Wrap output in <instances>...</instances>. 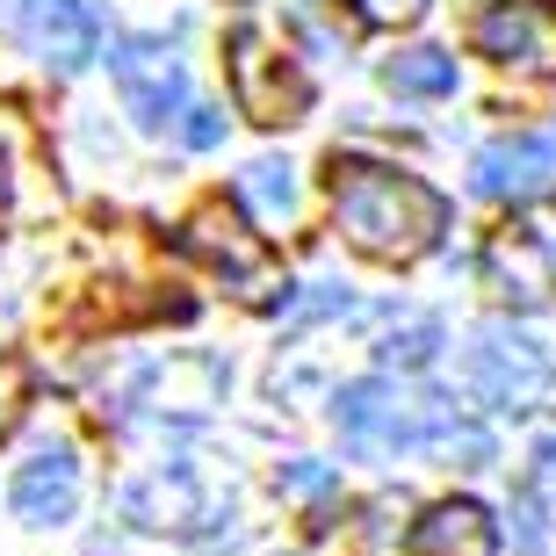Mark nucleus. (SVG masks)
<instances>
[{
    "instance_id": "obj_1",
    "label": "nucleus",
    "mask_w": 556,
    "mask_h": 556,
    "mask_svg": "<svg viewBox=\"0 0 556 556\" xmlns=\"http://www.w3.org/2000/svg\"><path fill=\"white\" fill-rule=\"evenodd\" d=\"M332 188V225L354 253L369 261H419V253L441 247L448 231V195L405 166H383V160H332L326 174Z\"/></svg>"
},
{
    "instance_id": "obj_2",
    "label": "nucleus",
    "mask_w": 556,
    "mask_h": 556,
    "mask_svg": "<svg viewBox=\"0 0 556 556\" xmlns=\"http://www.w3.org/2000/svg\"><path fill=\"white\" fill-rule=\"evenodd\" d=\"M181 253H188V261H203L239 304H275V296L289 289L275 247L231 203H195V210H188V217H181Z\"/></svg>"
},
{
    "instance_id": "obj_3",
    "label": "nucleus",
    "mask_w": 556,
    "mask_h": 556,
    "mask_svg": "<svg viewBox=\"0 0 556 556\" xmlns=\"http://www.w3.org/2000/svg\"><path fill=\"white\" fill-rule=\"evenodd\" d=\"M332 427L362 463H397V455L427 448L433 433V397H405L383 376H362V383H340L332 397Z\"/></svg>"
},
{
    "instance_id": "obj_4",
    "label": "nucleus",
    "mask_w": 556,
    "mask_h": 556,
    "mask_svg": "<svg viewBox=\"0 0 556 556\" xmlns=\"http://www.w3.org/2000/svg\"><path fill=\"white\" fill-rule=\"evenodd\" d=\"M225 65H231V102H239V116H253V124L282 130L311 109V80L296 73V59H289L261 22H239V29H231Z\"/></svg>"
},
{
    "instance_id": "obj_5",
    "label": "nucleus",
    "mask_w": 556,
    "mask_h": 556,
    "mask_svg": "<svg viewBox=\"0 0 556 556\" xmlns=\"http://www.w3.org/2000/svg\"><path fill=\"white\" fill-rule=\"evenodd\" d=\"M463 383L492 413H535L549 397V354L514 326H477L470 354H463Z\"/></svg>"
},
{
    "instance_id": "obj_6",
    "label": "nucleus",
    "mask_w": 556,
    "mask_h": 556,
    "mask_svg": "<svg viewBox=\"0 0 556 556\" xmlns=\"http://www.w3.org/2000/svg\"><path fill=\"white\" fill-rule=\"evenodd\" d=\"M470 43L520 80H556V0H492L470 22Z\"/></svg>"
},
{
    "instance_id": "obj_7",
    "label": "nucleus",
    "mask_w": 556,
    "mask_h": 556,
    "mask_svg": "<svg viewBox=\"0 0 556 556\" xmlns=\"http://www.w3.org/2000/svg\"><path fill=\"white\" fill-rule=\"evenodd\" d=\"M109 65H116V94L138 116V130H166L174 116H188V65L166 37H124Z\"/></svg>"
},
{
    "instance_id": "obj_8",
    "label": "nucleus",
    "mask_w": 556,
    "mask_h": 556,
    "mask_svg": "<svg viewBox=\"0 0 556 556\" xmlns=\"http://www.w3.org/2000/svg\"><path fill=\"white\" fill-rule=\"evenodd\" d=\"M8 29H15L51 73H80V65L102 51V22H94L87 0H15V8H8Z\"/></svg>"
},
{
    "instance_id": "obj_9",
    "label": "nucleus",
    "mask_w": 556,
    "mask_h": 556,
    "mask_svg": "<svg viewBox=\"0 0 556 556\" xmlns=\"http://www.w3.org/2000/svg\"><path fill=\"white\" fill-rule=\"evenodd\" d=\"M8 506H15L22 528H65L73 506H80V455L73 441H43L15 463L8 477Z\"/></svg>"
},
{
    "instance_id": "obj_10",
    "label": "nucleus",
    "mask_w": 556,
    "mask_h": 556,
    "mask_svg": "<svg viewBox=\"0 0 556 556\" xmlns=\"http://www.w3.org/2000/svg\"><path fill=\"white\" fill-rule=\"evenodd\" d=\"M484 268H492L498 296H514V304H549L556 296V225H506L484 247Z\"/></svg>"
},
{
    "instance_id": "obj_11",
    "label": "nucleus",
    "mask_w": 556,
    "mask_h": 556,
    "mask_svg": "<svg viewBox=\"0 0 556 556\" xmlns=\"http://www.w3.org/2000/svg\"><path fill=\"white\" fill-rule=\"evenodd\" d=\"M470 174H477V195H492V203H542L556 188V152L528 130H514V138L484 144Z\"/></svg>"
},
{
    "instance_id": "obj_12",
    "label": "nucleus",
    "mask_w": 556,
    "mask_h": 556,
    "mask_svg": "<svg viewBox=\"0 0 556 556\" xmlns=\"http://www.w3.org/2000/svg\"><path fill=\"white\" fill-rule=\"evenodd\" d=\"M405 556H498V528L477 498H441L413 520Z\"/></svg>"
},
{
    "instance_id": "obj_13",
    "label": "nucleus",
    "mask_w": 556,
    "mask_h": 556,
    "mask_svg": "<svg viewBox=\"0 0 556 556\" xmlns=\"http://www.w3.org/2000/svg\"><path fill=\"white\" fill-rule=\"evenodd\" d=\"M383 87H391V94H405V102L455 94V59H448V51H433V43H419V51H397V59L383 65Z\"/></svg>"
},
{
    "instance_id": "obj_14",
    "label": "nucleus",
    "mask_w": 556,
    "mask_h": 556,
    "mask_svg": "<svg viewBox=\"0 0 556 556\" xmlns=\"http://www.w3.org/2000/svg\"><path fill=\"white\" fill-rule=\"evenodd\" d=\"M239 203H253L268 225H282L289 210H296V174H289V160H253L247 174H239Z\"/></svg>"
},
{
    "instance_id": "obj_15",
    "label": "nucleus",
    "mask_w": 556,
    "mask_h": 556,
    "mask_svg": "<svg viewBox=\"0 0 556 556\" xmlns=\"http://www.w3.org/2000/svg\"><path fill=\"white\" fill-rule=\"evenodd\" d=\"M433 354H441V326H433V318H413L405 332L383 340V362H391V369H427Z\"/></svg>"
},
{
    "instance_id": "obj_16",
    "label": "nucleus",
    "mask_w": 556,
    "mask_h": 556,
    "mask_svg": "<svg viewBox=\"0 0 556 556\" xmlns=\"http://www.w3.org/2000/svg\"><path fill=\"white\" fill-rule=\"evenodd\" d=\"M332 8H348L362 29H405L427 15V0H332Z\"/></svg>"
},
{
    "instance_id": "obj_17",
    "label": "nucleus",
    "mask_w": 556,
    "mask_h": 556,
    "mask_svg": "<svg viewBox=\"0 0 556 556\" xmlns=\"http://www.w3.org/2000/svg\"><path fill=\"white\" fill-rule=\"evenodd\" d=\"M282 492L289 498H326L332 492V470H326V463H282Z\"/></svg>"
},
{
    "instance_id": "obj_18",
    "label": "nucleus",
    "mask_w": 556,
    "mask_h": 556,
    "mask_svg": "<svg viewBox=\"0 0 556 556\" xmlns=\"http://www.w3.org/2000/svg\"><path fill=\"white\" fill-rule=\"evenodd\" d=\"M514 520H520V528H514V535H520V549H528V556H542V542H549V528H542V492H535V484L520 492Z\"/></svg>"
},
{
    "instance_id": "obj_19",
    "label": "nucleus",
    "mask_w": 556,
    "mask_h": 556,
    "mask_svg": "<svg viewBox=\"0 0 556 556\" xmlns=\"http://www.w3.org/2000/svg\"><path fill=\"white\" fill-rule=\"evenodd\" d=\"M181 138L195 144V152H210V144H225V109H188Z\"/></svg>"
},
{
    "instance_id": "obj_20",
    "label": "nucleus",
    "mask_w": 556,
    "mask_h": 556,
    "mask_svg": "<svg viewBox=\"0 0 556 556\" xmlns=\"http://www.w3.org/2000/svg\"><path fill=\"white\" fill-rule=\"evenodd\" d=\"M22 391H29V369H22L15 354H0V427H8V419H15Z\"/></svg>"
},
{
    "instance_id": "obj_21",
    "label": "nucleus",
    "mask_w": 556,
    "mask_h": 556,
    "mask_svg": "<svg viewBox=\"0 0 556 556\" xmlns=\"http://www.w3.org/2000/svg\"><path fill=\"white\" fill-rule=\"evenodd\" d=\"M8 8H15V0H0V15H8Z\"/></svg>"
}]
</instances>
